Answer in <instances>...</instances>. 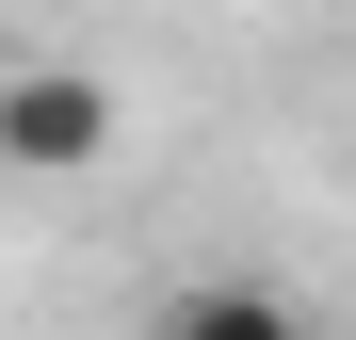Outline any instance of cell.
<instances>
[{
  "instance_id": "obj_1",
  "label": "cell",
  "mask_w": 356,
  "mask_h": 340,
  "mask_svg": "<svg viewBox=\"0 0 356 340\" xmlns=\"http://www.w3.org/2000/svg\"><path fill=\"white\" fill-rule=\"evenodd\" d=\"M113 130H130V113H113L97 65H0V162H17V179H97Z\"/></svg>"
},
{
  "instance_id": "obj_2",
  "label": "cell",
  "mask_w": 356,
  "mask_h": 340,
  "mask_svg": "<svg viewBox=\"0 0 356 340\" xmlns=\"http://www.w3.org/2000/svg\"><path fill=\"white\" fill-rule=\"evenodd\" d=\"M162 340H324L291 292H259V275H211V292H178L162 308Z\"/></svg>"
}]
</instances>
